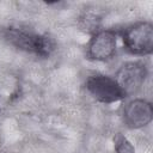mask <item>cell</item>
Returning a JSON list of instances; mask_svg holds the SVG:
<instances>
[{
    "mask_svg": "<svg viewBox=\"0 0 153 153\" xmlns=\"http://www.w3.org/2000/svg\"><path fill=\"white\" fill-rule=\"evenodd\" d=\"M5 38L20 50L35 54L37 56L47 57L55 48L54 41L45 36L27 31L22 27H8L4 32Z\"/></svg>",
    "mask_w": 153,
    "mask_h": 153,
    "instance_id": "cell-1",
    "label": "cell"
},
{
    "mask_svg": "<svg viewBox=\"0 0 153 153\" xmlns=\"http://www.w3.org/2000/svg\"><path fill=\"white\" fill-rule=\"evenodd\" d=\"M126 49L135 55H148L153 51V25L147 22L136 23L123 32Z\"/></svg>",
    "mask_w": 153,
    "mask_h": 153,
    "instance_id": "cell-2",
    "label": "cell"
},
{
    "mask_svg": "<svg viewBox=\"0 0 153 153\" xmlns=\"http://www.w3.org/2000/svg\"><path fill=\"white\" fill-rule=\"evenodd\" d=\"M86 88L94 99L105 104H111L127 97L115 78L103 74L91 75L86 80Z\"/></svg>",
    "mask_w": 153,
    "mask_h": 153,
    "instance_id": "cell-3",
    "label": "cell"
},
{
    "mask_svg": "<svg viewBox=\"0 0 153 153\" xmlns=\"http://www.w3.org/2000/svg\"><path fill=\"white\" fill-rule=\"evenodd\" d=\"M146 66L142 62L131 61L121 66V68L116 73L115 80L117 81L122 91L126 93V96H129L136 92L142 86V84L146 80Z\"/></svg>",
    "mask_w": 153,
    "mask_h": 153,
    "instance_id": "cell-4",
    "label": "cell"
},
{
    "mask_svg": "<svg viewBox=\"0 0 153 153\" xmlns=\"http://www.w3.org/2000/svg\"><path fill=\"white\" fill-rule=\"evenodd\" d=\"M153 110L149 102L145 99H134L129 102L123 110V118L129 128L137 129L151 123Z\"/></svg>",
    "mask_w": 153,
    "mask_h": 153,
    "instance_id": "cell-5",
    "label": "cell"
},
{
    "mask_svg": "<svg viewBox=\"0 0 153 153\" xmlns=\"http://www.w3.org/2000/svg\"><path fill=\"white\" fill-rule=\"evenodd\" d=\"M116 35L112 31L97 32L88 44V56L97 61L110 60L116 53Z\"/></svg>",
    "mask_w": 153,
    "mask_h": 153,
    "instance_id": "cell-6",
    "label": "cell"
},
{
    "mask_svg": "<svg viewBox=\"0 0 153 153\" xmlns=\"http://www.w3.org/2000/svg\"><path fill=\"white\" fill-rule=\"evenodd\" d=\"M114 142L116 153H135V148L133 147L130 141L122 134H117L114 139Z\"/></svg>",
    "mask_w": 153,
    "mask_h": 153,
    "instance_id": "cell-7",
    "label": "cell"
}]
</instances>
